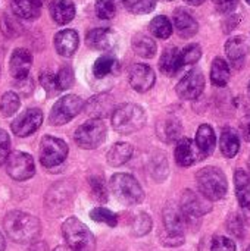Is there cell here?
<instances>
[{
    "instance_id": "obj_1",
    "label": "cell",
    "mask_w": 250,
    "mask_h": 251,
    "mask_svg": "<svg viewBox=\"0 0 250 251\" xmlns=\"http://www.w3.org/2000/svg\"><path fill=\"white\" fill-rule=\"evenodd\" d=\"M7 237L18 244H32L41 232L40 221L25 212H10L3 221Z\"/></svg>"
},
{
    "instance_id": "obj_2",
    "label": "cell",
    "mask_w": 250,
    "mask_h": 251,
    "mask_svg": "<svg viewBox=\"0 0 250 251\" xmlns=\"http://www.w3.org/2000/svg\"><path fill=\"white\" fill-rule=\"evenodd\" d=\"M196 181L202 196L206 197L209 201L222 200L227 194V179L220 168L208 166L200 169L196 175Z\"/></svg>"
},
{
    "instance_id": "obj_3",
    "label": "cell",
    "mask_w": 250,
    "mask_h": 251,
    "mask_svg": "<svg viewBox=\"0 0 250 251\" xmlns=\"http://www.w3.org/2000/svg\"><path fill=\"white\" fill-rule=\"evenodd\" d=\"M146 124V112L134 103H125L115 109L112 115V126L119 134H131L140 131Z\"/></svg>"
},
{
    "instance_id": "obj_4",
    "label": "cell",
    "mask_w": 250,
    "mask_h": 251,
    "mask_svg": "<svg viewBox=\"0 0 250 251\" xmlns=\"http://www.w3.org/2000/svg\"><path fill=\"white\" fill-rule=\"evenodd\" d=\"M111 190L116 200L125 206H136L144 200V191L141 185L128 174H115L111 178Z\"/></svg>"
},
{
    "instance_id": "obj_5",
    "label": "cell",
    "mask_w": 250,
    "mask_h": 251,
    "mask_svg": "<svg viewBox=\"0 0 250 251\" xmlns=\"http://www.w3.org/2000/svg\"><path fill=\"white\" fill-rule=\"evenodd\" d=\"M62 234L69 247L77 251L96 250V238L91 231L77 218H68L62 225Z\"/></svg>"
},
{
    "instance_id": "obj_6",
    "label": "cell",
    "mask_w": 250,
    "mask_h": 251,
    "mask_svg": "<svg viewBox=\"0 0 250 251\" xmlns=\"http://www.w3.org/2000/svg\"><path fill=\"white\" fill-rule=\"evenodd\" d=\"M106 125L102 119H88L74 134V140L78 147L85 150H93L99 147L106 138Z\"/></svg>"
},
{
    "instance_id": "obj_7",
    "label": "cell",
    "mask_w": 250,
    "mask_h": 251,
    "mask_svg": "<svg viewBox=\"0 0 250 251\" xmlns=\"http://www.w3.org/2000/svg\"><path fill=\"white\" fill-rule=\"evenodd\" d=\"M83 109H84L83 99H80L78 96H74V94L63 96L52 107L49 121L52 125H56V126L65 125L71 119H74Z\"/></svg>"
},
{
    "instance_id": "obj_8",
    "label": "cell",
    "mask_w": 250,
    "mask_h": 251,
    "mask_svg": "<svg viewBox=\"0 0 250 251\" xmlns=\"http://www.w3.org/2000/svg\"><path fill=\"white\" fill-rule=\"evenodd\" d=\"M68 156V146L63 140L46 135L40 143V162L46 168H55L65 162Z\"/></svg>"
},
{
    "instance_id": "obj_9",
    "label": "cell",
    "mask_w": 250,
    "mask_h": 251,
    "mask_svg": "<svg viewBox=\"0 0 250 251\" xmlns=\"http://www.w3.org/2000/svg\"><path fill=\"white\" fill-rule=\"evenodd\" d=\"M6 171L12 179L27 181V179L32 178L35 174L34 160L29 154H27L24 151L10 153L7 162H6Z\"/></svg>"
},
{
    "instance_id": "obj_10",
    "label": "cell",
    "mask_w": 250,
    "mask_h": 251,
    "mask_svg": "<svg viewBox=\"0 0 250 251\" xmlns=\"http://www.w3.org/2000/svg\"><path fill=\"white\" fill-rule=\"evenodd\" d=\"M180 207H181V212L186 218L187 225H192V222L197 221L202 215H205L211 210V204H209L208 199L200 197L190 190H186L183 193Z\"/></svg>"
},
{
    "instance_id": "obj_11",
    "label": "cell",
    "mask_w": 250,
    "mask_h": 251,
    "mask_svg": "<svg viewBox=\"0 0 250 251\" xmlns=\"http://www.w3.org/2000/svg\"><path fill=\"white\" fill-rule=\"evenodd\" d=\"M203 88H205V76L202 71L193 69L180 79V82L175 87V91L178 97L183 100H194L202 94Z\"/></svg>"
},
{
    "instance_id": "obj_12",
    "label": "cell",
    "mask_w": 250,
    "mask_h": 251,
    "mask_svg": "<svg viewBox=\"0 0 250 251\" xmlns=\"http://www.w3.org/2000/svg\"><path fill=\"white\" fill-rule=\"evenodd\" d=\"M41 124H43V112L40 109H28L12 122L10 128L15 135L28 137L34 134Z\"/></svg>"
},
{
    "instance_id": "obj_13",
    "label": "cell",
    "mask_w": 250,
    "mask_h": 251,
    "mask_svg": "<svg viewBox=\"0 0 250 251\" xmlns=\"http://www.w3.org/2000/svg\"><path fill=\"white\" fill-rule=\"evenodd\" d=\"M128 81L131 87L139 91V93H146L149 91L156 81V75L153 69L144 63H136L131 66L130 74H128Z\"/></svg>"
},
{
    "instance_id": "obj_14",
    "label": "cell",
    "mask_w": 250,
    "mask_h": 251,
    "mask_svg": "<svg viewBox=\"0 0 250 251\" xmlns=\"http://www.w3.org/2000/svg\"><path fill=\"white\" fill-rule=\"evenodd\" d=\"M116 41H118L116 34L109 28H94L85 37L87 46L93 50H100V51L112 50L116 46Z\"/></svg>"
},
{
    "instance_id": "obj_15",
    "label": "cell",
    "mask_w": 250,
    "mask_h": 251,
    "mask_svg": "<svg viewBox=\"0 0 250 251\" xmlns=\"http://www.w3.org/2000/svg\"><path fill=\"white\" fill-rule=\"evenodd\" d=\"M31 65H32V54L27 49H16L9 60L10 75L18 81H24L28 78Z\"/></svg>"
},
{
    "instance_id": "obj_16",
    "label": "cell",
    "mask_w": 250,
    "mask_h": 251,
    "mask_svg": "<svg viewBox=\"0 0 250 251\" xmlns=\"http://www.w3.org/2000/svg\"><path fill=\"white\" fill-rule=\"evenodd\" d=\"M203 159V153L190 138H181L175 149V160L180 166L187 168Z\"/></svg>"
},
{
    "instance_id": "obj_17",
    "label": "cell",
    "mask_w": 250,
    "mask_h": 251,
    "mask_svg": "<svg viewBox=\"0 0 250 251\" xmlns=\"http://www.w3.org/2000/svg\"><path fill=\"white\" fill-rule=\"evenodd\" d=\"M186 226H187V222L181 212V207L174 203H169L164 210V231L184 235Z\"/></svg>"
},
{
    "instance_id": "obj_18",
    "label": "cell",
    "mask_w": 250,
    "mask_h": 251,
    "mask_svg": "<svg viewBox=\"0 0 250 251\" xmlns=\"http://www.w3.org/2000/svg\"><path fill=\"white\" fill-rule=\"evenodd\" d=\"M250 51V44L246 37L243 35H237L230 38L225 43V53L227 57L230 59V62L233 63L234 68H240L242 63L245 62V57L248 56Z\"/></svg>"
},
{
    "instance_id": "obj_19",
    "label": "cell",
    "mask_w": 250,
    "mask_h": 251,
    "mask_svg": "<svg viewBox=\"0 0 250 251\" xmlns=\"http://www.w3.org/2000/svg\"><path fill=\"white\" fill-rule=\"evenodd\" d=\"M80 44L78 32L74 29H63L55 35V49L63 57H71Z\"/></svg>"
},
{
    "instance_id": "obj_20",
    "label": "cell",
    "mask_w": 250,
    "mask_h": 251,
    "mask_svg": "<svg viewBox=\"0 0 250 251\" xmlns=\"http://www.w3.org/2000/svg\"><path fill=\"white\" fill-rule=\"evenodd\" d=\"M174 25L181 38H190L199 31L197 21L186 9H177L174 12Z\"/></svg>"
},
{
    "instance_id": "obj_21",
    "label": "cell",
    "mask_w": 250,
    "mask_h": 251,
    "mask_svg": "<svg viewBox=\"0 0 250 251\" xmlns=\"http://www.w3.org/2000/svg\"><path fill=\"white\" fill-rule=\"evenodd\" d=\"M49 10L52 19L57 25H65L71 22L75 16V4L72 0H52Z\"/></svg>"
},
{
    "instance_id": "obj_22",
    "label": "cell",
    "mask_w": 250,
    "mask_h": 251,
    "mask_svg": "<svg viewBox=\"0 0 250 251\" xmlns=\"http://www.w3.org/2000/svg\"><path fill=\"white\" fill-rule=\"evenodd\" d=\"M159 68L162 71V74L168 75V76H174L181 68V51L177 47H168L159 60Z\"/></svg>"
},
{
    "instance_id": "obj_23",
    "label": "cell",
    "mask_w": 250,
    "mask_h": 251,
    "mask_svg": "<svg viewBox=\"0 0 250 251\" xmlns=\"http://www.w3.org/2000/svg\"><path fill=\"white\" fill-rule=\"evenodd\" d=\"M13 13L24 19H35L41 12V0H10Z\"/></svg>"
},
{
    "instance_id": "obj_24",
    "label": "cell",
    "mask_w": 250,
    "mask_h": 251,
    "mask_svg": "<svg viewBox=\"0 0 250 251\" xmlns=\"http://www.w3.org/2000/svg\"><path fill=\"white\" fill-rule=\"evenodd\" d=\"M112 107H113V99L108 94H100V96L93 97L91 100H88L85 106L87 113L93 119H100L102 116L109 115Z\"/></svg>"
},
{
    "instance_id": "obj_25",
    "label": "cell",
    "mask_w": 250,
    "mask_h": 251,
    "mask_svg": "<svg viewBox=\"0 0 250 251\" xmlns=\"http://www.w3.org/2000/svg\"><path fill=\"white\" fill-rule=\"evenodd\" d=\"M133 157V147L128 143H116L113 144L106 156V160L111 166H122Z\"/></svg>"
},
{
    "instance_id": "obj_26",
    "label": "cell",
    "mask_w": 250,
    "mask_h": 251,
    "mask_svg": "<svg viewBox=\"0 0 250 251\" xmlns=\"http://www.w3.org/2000/svg\"><path fill=\"white\" fill-rule=\"evenodd\" d=\"M220 147H221V151L225 157H234L239 153L240 140H239L237 132L231 126H227L222 129L221 138H220Z\"/></svg>"
},
{
    "instance_id": "obj_27",
    "label": "cell",
    "mask_w": 250,
    "mask_h": 251,
    "mask_svg": "<svg viewBox=\"0 0 250 251\" xmlns=\"http://www.w3.org/2000/svg\"><path fill=\"white\" fill-rule=\"evenodd\" d=\"M215 143H217V138H215V132H214L212 126L208 124L200 125L196 132V144L200 149V151L203 153V156H208L214 151Z\"/></svg>"
},
{
    "instance_id": "obj_28",
    "label": "cell",
    "mask_w": 250,
    "mask_h": 251,
    "mask_svg": "<svg viewBox=\"0 0 250 251\" xmlns=\"http://www.w3.org/2000/svg\"><path fill=\"white\" fill-rule=\"evenodd\" d=\"M230 66L222 57H215L211 68V79L217 87H225L230 79Z\"/></svg>"
},
{
    "instance_id": "obj_29",
    "label": "cell",
    "mask_w": 250,
    "mask_h": 251,
    "mask_svg": "<svg viewBox=\"0 0 250 251\" xmlns=\"http://www.w3.org/2000/svg\"><path fill=\"white\" fill-rule=\"evenodd\" d=\"M133 49L134 51L140 56V57H144V59H150L155 56L156 53V43L153 38L147 37V35H136L134 40H133Z\"/></svg>"
},
{
    "instance_id": "obj_30",
    "label": "cell",
    "mask_w": 250,
    "mask_h": 251,
    "mask_svg": "<svg viewBox=\"0 0 250 251\" xmlns=\"http://www.w3.org/2000/svg\"><path fill=\"white\" fill-rule=\"evenodd\" d=\"M149 29H150V32H152L155 37L165 40V38H169L171 34H172V24H171V21H169L167 16L159 15V16H155V18L150 21Z\"/></svg>"
},
{
    "instance_id": "obj_31",
    "label": "cell",
    "mask_w": 250,
    "mask_h": 251,
    "mask_svg": "<svg viewBox=\"0 0 250 251\" xmlns=\"http://www.w3.org/2000/svg\"><path fill=\"white\" fill-rule=\"evenodd\" d=\"M116 60L112 56H102L93 65V74L96 78H105L112 74L116 68Z\"/></svg>"
},
{
    "instance_id": "obj_32",
    "label": "cell",
    "mask_w": 250,
    "mask_h": 251,
    "mask_svg": "<svg viewBox=\"0 0 250 251\" xmlns=\"http://www.w3.org/2000/svg\"><path fill=\"white\" fill-rule=\"evenodd\" d=\"M125 9L134 15H146L155 10L156 0H122Z\"/></svg>"
},
{
    "instance_id": "obj_33",
    "label": "cell",
    "mask_w": 250,
    "mask_h": 251,
    "mask_svg": "<svg viewBox=\"0 0 250 251\" xmlns=\"http://www.w3.org/2000/svg\"><path fill=\"white\" fill-rule=\"evenodd\" d=\"M19 109V97L16 93L13 91H7L3 94L1 101H0V110L1 115L6 118H10L12 115H15Z\"/></svg>"
},
{
    "instance_id": "obj_34",
    "label": "cell",
    "mask_w": 250,
    "mask_h": 251,
    "mask_svg": "<svg viewBox=\"0 0 250 251\" xmlns=\"http://www.w3.org/2000/svg\"><path fill=\"white\" fill-rule=\"evenodd\" d=\"M90 218L99 224H105L108 226H116L118 225V215L113 213L112 210L109 209H105V207H96L90 212Z\"/></svg>"
},
{
    "instance_id": "obj_35",
    "label": "cell",
    "mask_w": 250,
    "mask_h": 251,
    "mask_svg": "<svg viewBox=\"0 0 250 251\" xmlns=\"http://www.w3.org/2000/svg\"><path fill=\"white\" fill-rule=\"evenodd\" d=\"M119 0H96V13L100 19H112L118 12Z\"/></svg>"
},
{
    "instance_id": "obj_36",
    "label": "cell",
    "mask_w": 250,
    "mask_h": 251,
    "mask_svg": "<svg viewBox=\"0 0 250 251\" xmlns=\"http://www.w3.org/2000/svg\"><path fill=\"white\" fill-rule=\"evenodd\" d=\"M152 229V219L147 213H139L133 224H131V231L136 237H143L146 234H149V231Z\"/></svg>"
},
{
    "instance_id": "obj_37",
    "label": "cell",
    "mask_w": 250,
    "mask_h": 251,
    "mask_svg": "<svg viewBox=\"0 0 250 251\" xmlns=\"http://www.w3.org/2000/svg\"><path fill=\"white\" fill-rule=\"evenodd\" d=\"M202 57V47L199 44H190L187 47H184V50H181V65H193L196 62H199V59Z\"/></svg>"
},
{
    "instance_id": "obj_38",
    "label": "cell",
    "mask_w": 250,
    "mask_h": 251,
    "mask_svg": "<svg viewBox=\"0 0 250 251\" xmlns=\"http://www.w3.org/2000/svg\"><path fill=\"white\" fill-rule=\"evenodd\" d=\"M88 182H90V187H91V191H93V196L96 197V200L102 201V203L108 201V190H106V184H105L103 178L90 176Z\"/></svg>"
},
{
    "instance_id": "obj_39",
    "label": "cell",
    "mask_w": 250,
    "mask_h": 251,
    "mask_svg": "<svg viewBox=\"0 0 250 251\" xmlns=\"http://www.w3.org/2000/svg\"><path fill=\"white\" fill-rule=\"evenodd\" d=\"M40 82L43 85V88L46 90V93L49 96H56L60 88H59V84H57V76L53 75V74H49V72H44L40 75Z\"/></svg>"
},
{
    "instance_id": "obj_40",
    "label": "cell",
    "mask_w": 250,
    "mask_h": 251,
    "mask_svg": "<svg viewBox=\"0 0 250 251\" xmlns=\"http://www.w3.org/2000/svg\"><path fill=\"white\" fill-rule=\"evenodd\" d=\"M57 84H59V88L60 91L63 90H68L71 88L72 82H74V72L69 66H63L59 72H57Z\"/></svg>"
},
{
    "instance_id": "obj_41",
    "label": "cell",
    "mask_w": 250,
    "mask_h": 251,
    "mask_svg": "<svg viewBox=\"0 0 250 251\" xmlns=\"http://www.w3.org/2000/svg\"><path fill=\"white\" fill-rule=\"evenodd\" d=\"M181 124L180 122H177V121H167L165 122V129H164V138H165V141H168V143H171V141H175L178 137H180V134H181Z\"/></svg>"
},
{
    "instance_id": "obj_42",
    "label": "cell",
    "mask_w": 250,
    "mask_h": 251,
    "mask_svg": "<svg viewBox=\"0 0 250 251\" xmlns=\"http://www.w3.org/2000/svg\"><path fill=\"white\" fill-rule=\"evenodd\" d=\"M211 251H236V244L227 237H215L211 244Z\"/></svg>"
},
{
    "instance_id": "obj_43",
    "label": "cell",
    "mask_w": 250,
    "mask_h": 251,
    "mask_svg": "<svg viewBox=\"0 0 250 251\" xmlns=\"http://www.w3.org/2000/svg\"><path fill=\"white\" fill-rule=\"evenodd\" d=\"M10 156V138L6 131L0 129V166L7 162Z\"/></svg>"
},
{
    "instance_id": "obj_44",
    "label": "cell",
    "mask_w": 250,
    "mask_h": 251,
    "mask_svg": "<svg viewBox=\"0 0 250 251\" xmlns=\"http://www.w3.org/2000/svg\"><path fill=\"white\" fill-rule=\"evenodd\" d=\"M227 228L234 237H239V238L243 237V222L239 215H236V213L230 215V218L227 221Z\"/></svg>"
},
{
    "instance_id": "obj_45",
    "label": "cell",
    "mask_w": 250,
    "mask_h": 251,
    "mask_svg": "<svg viewBox=\"0 0 250 251\" xmlns=\"http://www.w3.org/2000/svg\"><path fill=\"white\" fill-rule=\"evenodd\" d=\"M159 237H161L162 244L168 247H178L184 243V235H180V234H171V232L162 231Z\"/></svg>"
},
{
    "instance_id": "obj_46",
    "label": "cell",
    "mask_w": 250,
    "mask_h": 251,
    "mask_svg": "<svg viewBox=\"0 0 250 251\" xmlns=\"http://www.w3.org/2000/svg\"><path fill=\"white\" fill-rule=\"evenodd\" d=\"M236 194H237L239 204L243 209H250V184L249 185H245V187L236 188Z\"/></svg>"
},
{
    "instance_id": "obj_47",
    "label": "cell",
    "mask_w": 250,
    "mask_h": 251,
    "mask_svg": "<svg viewBox=\"0 0 250 251\" xmlns=\"http://www.w3.org/2000/svg\"><path fill=\"white\" fill-rule=\"evenodd\" d=\"M221 13H231L237 9L239 0H212Z\"/></svg>"
},
{
    "instance_id": "obj_48",
    "label": "cell",
    "mask_w": 250,
    "mask_h": 251,
    "mask_svg": "<svg viewBox=\"0 0 250 251\" xmlns=\"http://www.w3.org/2000/svg\"><path fill=\"white\" fill-rule=\"evenodd\" d=\"M234 184H236V188L239 187H245V185H249L250 178L249 175L243 171V169H237L236 174H234Z\"/></svg>"
},
{
    "instance_id": "obj_49",
    "label": "cell",
    "mask_w": 250,
    "mask_h": 251,
    "mask_svg": "<svg viewBox=\"0 0 250 251\" xmlns=\"http://www.w3.org/2000/svg\"><path fill=\"white\" fill-rule=\"evenodd\" d=\"M55 251H77V250H74L72 247H69V246L66 244V246H59V247H56Z\"/></svg>"
},
{
    "instance_id": "obj_50",
    "label": "cell",
    "mask_w": 250,
    "mask_h": 251,
    "mask_svg": "<svg viewBox=\"0 0 250 251\" xmlns=\"http://www.w3.org/2000/svg\"><path fill=\"white\" fill-rule=\"evenodd\" d=\"M186 3H189V4H192V6H200L205 0H184Z\"/></svg>"
},
{
    "instance_id": "obj_51",
    "label": "cell",
    "mask_w": 250,
    "mask_h": 251,
    "mask_svg": "<svg viewBox=\"0 0 250 251\" xmlns=\"http://www.w3.org/2000/svg\"><path fill=\"white\" fill-rule=\"evenodd\" d=\"M245 138L250 141V122L248 124V126H246V129H245Z\"/></svg>"
},
{
    "instance_id": "obj_52",
    "label": "cell",
    "mask_w": 250,
    "mask_h": 251,
    "mask_svg": "<svg viewBox=\"0 0 250 251\" xmlns=\"http://www.w3.org/2000/svg\"><path fill=\"white\" fill-rule=\"evenodd\" d=\"M4 246H6V243H4V237L1 235V232H0V251H4Z\"/></svg>"
},
{
    "instance_id": "obj_53",
    "label": "cell",
    "mask_w": 250,
    "mask_h": 251,
    "mask_svg": "<svg viewBox=\"0 0 250 251\" xmlns=\"http://www.w3.org/2000/svg\"><path fill=\"white\" fill-rule=\"evenodd\" d=\"M249 93H250V81H249Z\"/></svg>"
},
{
    "instance_id": "obj_54",
    "label": "cell",
    "mask_w": 250,
    "mask_h": 251,
    "mask_svg": "<svg viewBox=\"0 0 250 251\" xmlns=\"http://www.w3.org/2000/svg\"><path fill=\"white\" fill-rule=\"evenodd\" d=\"M165 1H172V0H165Z\"/></svg>"
},
{
    "instance_id": "obj_55",
    "label": "cell",
    "mask_w": 250,
    "mask_h": 251,
    "mask_svg": "<svg viewBox=\"0 0 250 251\" xmlns=\"http://www.w3.org/2000/svg\"><path fill=\"white\" fill-rule=\"evenodd\" d=\"M246 1H248V3H249V4H250V0H246Z\"/></svg>"
},
{
    "instance_id": "obj_56",
    "label": "cell",
    "mask_w": 250,
    "mask_h": 251,
    "mask_svg": "<svg viewBox=\"0 0 250 251\" xmlns=\"http://www.w3.org/2000/svg\"><path fill=\"white\" fill-rule=\"evenodd\" d=\"M246 251H250V247H249V249H248V250H246Z\"/></svg>"
},
{
    "instance_id": "obj_57",
    "label": "cell",
    "mask_w": 250,
    "mask_h": 251,
    "mask_svg": "<svg viewBox=\"0 0 250 251\" xmlns=\"http://www.w3.org/2000/svg\"><path fill=\"white\" fill-rule=\"evenodd\" d=\"M249 165H250V157H249Z\"/></svg>"
}]
</instances>
